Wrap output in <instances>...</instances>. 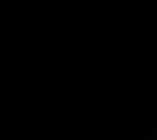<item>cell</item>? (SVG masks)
I'll use <instances>...</instances> for the list:
<instances>
[{
	"label": "cell",
	"instance_id": "cell-1",
	"mask_svg": "<svg viewBox=\"0 0 157 140\" xmlns=\"http://www.w3.org/2000/svg\"><path fill=\"white\" fill-rule=\"evenodd\" d=\"M155 139H156L155 133H149V135H146V140H155Z\"/></svg>",
	"mask_w": 157,
	"mask_h": 140
}]
</instances>
